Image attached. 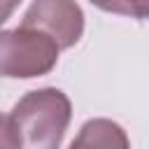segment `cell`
<instances>
[{
	"instance_id": "6da1fadb",
	"label": "cell",
	"mask_w": 149,
	"mask_h": 149,
	"mask_svg": "<svg viewBox=\"0 0 149 149\" xmlns=\"http://www.w3.org/2000/svg\"><path fill=\"white\" fill-rule=\"evenodd\" d=\"M72 119L70 98L61 88H37L26 93L7 116L14 147L56 149Z\"/></svg>"
},
{
	"instance_id": "5b68a950",
	"label": "cell",
	"mask_w": 149,
	"mask_h": 149,
	"mask_svg": "<svg viewBox=\"0 0 149 149\" xmlns=\"http://www.w3.org/2000/svg\"><path fill=\"white\" fill-rule=\"evenodd\" d=\"M88 2L109 14H123L135 19L147 16V0H88Z\"/></svg>"
},
{
	"instance_id": "7a4b0ae2",
	"label": "cell",
	"mask_w": 149,
	"mask_h": 149,
	"mask_svg": "<svg viewBox=\"0 0 149 149\" xmlns=\"http://www.w3.org/2000/svg\"><path fill=\"white\" fill-rule=\"evenodd\" d=\"M58 44L35 30L19 26L0 33V77L33 79L49 74L58 63Z\"/></svg>"
},
{
	"instance_id": "3957f363",
	"label": "cell",
	"mask_w": 149,
	"mask_h": 149,
	"mask_svg": "<svg viewBox=\"0 0 149 149\" xmlns=\"http://www.w3.org/2000/svg\"><path fill=\"white\" fill-rule=\"evenodd\" d=\"M21 26L49 35L58 49H70L84 35V12L77 0H33Z\"/></svg>"
},
{
	"instance_id": "8992f818",
	"label": "cell",
	"mask_w": 149,
	"mask_h": 149,
	"mask_svg": "<svg viewBox=\"0 0 149 149\" xmlns=\"http://www.w3.org/2000/svg\"><path fill=\"white\" fill-rule=\"evenodd\" d=\"M0 147H5V149L14 147L12 133H9V123H7V116H2V114H0Z\"/></svg>"
},
{
	"instance_id": "52a82bcc",
	"label": "cell",
	"mask_w": 149,
	"mask_h": 149,
	"mask_svg": "<svg viewBox=\"0 0 149 149\" xmlns=\"http://www.w3.org/2000/svg\"><path fill=\"white\" fill-rule=\"evenodd\" d=\"M19 2H21V0H0V26L12 16V12L16 9Z\"/></svg>"
},
{
	"instance_id": "277c9868",
	"label": "cell",
	"mask_w": 149,
	"mask_h": 149,
	"mask_svg": "<svg viewBox=\"0 0 149 149\" xmlns=\"http://www.w3.org/2000/svg\"><path fill=\"white\" fill-rule=\"evenodd\" d=\"M72 147H128V137L123 128L109 119H91L81 126L79 135L72 140Z\"/></svg>"
}]
</instances>
